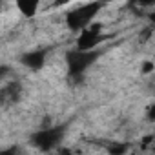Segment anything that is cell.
Returning <instances> with one entry per match:
<instances>
[{"mask_svg":"<svg viewBox=\"0 0 155 155\" xmlns=\"http://www.w3.org/2000/svg\"><path fill=\"white\" fill-rule=\"evenodd\" d=\"M99 58V51L97 49H90V51H84V49H79L77 48L75 51H68L66 55V62H68V69H69V75L77 81H82V75L84 71Z\"/></svg>","mask_w":155,"mask_h":155,"instance_id":"6da1fadb","label":"cell"},{"mask_svg":"<svg viewBox=\"0 0 155 155\" xmlns=\"http://www.w3.org/2000/svg\"><path fill=\"white\" fill-rule=\"evenodd\" d=\"M102 2H90L86 6H81L77 9H71L66 15V24L71 31H82L84 28H88L91 24V20L95 18V15L101 11Z\"/></svg>","mask_w":155,"mask_h":155,"instance_id":"7a4b0ae2","label":"cell"},{"mask_svg":"<svg viewBox=\"0 0 155 155\" xmlns=\"http://www.w3.org/2000/svg\"><path fill=\"white\" fill-rule=\"evenodd\" d=\"M64 137V128H58V126H53V128H42L38 130L37 133L31 135V142L40 150V151H51L53 148H57L60 144Z\"/></svg>","mask_w":155,"mask_h":155,"instance_id":"3957f363","label":"cell"},{"mask_svg":"<svg viewBox=\"0 0 155 155\" xmlns=\"http://www.w3.org/2000/svg\"><path fill=\"white\" fill-rule=\"evenodd\" d=\"M102 40H104V37H102V24L91 22L88 28H84L81 31L79 38H77V48L84 49V51H90V49H95Z\"/></svg>","mask_w":155,"mask_h":155,"instance_id":"277c9868","label":"cell"},{"mask_svg":"<svg viewBox=\"0 0 155 155\" xmlns=\"http://www.w3.org/2000/svg\"><path fill=\"white\" fill-rule=\"evenodd\" d=\"M44 62H46V51H29L20 57V64L33 71L40 69L44 66Z\"/></svg>","mask_w":155,"mask_h":155,"instance_id":"5b68a950","label":"cell"},{"mask_svg":"<svg viewBox=\"0 0 155 155\" xmlns=\"http://www.w3.org/2000/svg\"><path fill=\"white\" fill-rule=\"evenodd\" d=\"M15 2H17V8L20 9V13H22L24 17L31 18V17L37 15L38 6H40L42 0H15Z\"/></svg>","mask_w":155,"mask_h":155,"instance_id":"8992f818","label":"cell"},{"mask_svg":"<svg viewBox=\"0 0 155 155\" xmlns=\"http://www.w3.org/2000/svg\"><path fill=\"white\" fill-rule=\"evenodd\" d=\"M18 93H20V84L18 82H11L9 86H6L2 90V95L4 97H9L11 101H17L18 99Z\"/></svg>","mask_w":155,"mask_h":155,"instance_id":"52a82bcc","label":"cell"},{"mask_svg":"<svg viewBox=\"0 0 155 155\" xmlns=\"http://www.w3.org/2000/svg\"><path fill=\"white\" fill-rule=\"evenodd\" d=\"M153 69H155V60H153V62H151V60L142 62V68H140V71H142V73H146V75H148V73H151Z\"/></svg>","mask_w":155,"mask_h":155,"instance_id":"ba28073f","label":"cell"},{"mask_svg":"<svg viewBox=\"0 0 155 155\" xmlns=\"http://www.w3.org/2000/svg\"><path fill=\"white\" fill-rule=\"evenodd\" d=\"M133 2L140 8H153L155 6V0H133Z\"/></svg>","mask_w":155,"mask_h":155,"instance_id":"9c48e42d","label":"cell"},{"mask_svg":"<svg viewBox=\"0 0 155 155\" xmlns=\"http://www.w3.org/2000/svg\"><path fill=\"white\" fill-rule=\"evenodd\" d=\"M126 148H128L126 144H113V146L110 148V151H111V153H124Z\"/></svg>","mask_w":155,"mask_h":155,"instance_id":"30bf717a","label":"cell"},{"mask_svg":"<svg viewBox=\"0 0 155 155\" xmlns=\"http://www.w3.org/2000/svg\"><path fill=\"white\" fill-rule=\"evenodd\" d=\"M150 37H151V28H144L140 31V40H148Z\"/></svg>","mask_w":155,"mask_h":155,"instance_id":"8fae6325","label":"cell"},{"mask_svg":"<svg viewBox=\"0 0 155 155\" xmlns=\"http://www.w3.org/2000/svg\"><path fill=\"white\" fill-rule=\"evenodd\" d=\"M148 120H151V122H155V104L148 110Z\"/></svg>","mask_w":155,"mask_h":155,"instance_id":"7c38bea8","label":"cell"},{"mask_svg":"<svg viewBox=\"0 0 155 155\" xmlns=\"http://www.w3.org/2000/svg\"><path fill=\"white\" fill-rule=\"evenodd\" d=\"M68 2H71V0H55L53 6H55V8H60V6H66Z\"/></svg>","mask_w":155,"mask_h":155,"instance_id":"4fadbf2b","label":"cell"},{"mask_svg":"<svg viewBox=\"0 0 155 155\" xmlns=\"http://www.w3.org/2000/svg\"><path fill=\"white\" fill-rule=\"evenodd\" d=\"M148 18H150V20L155 24V13H150V15H148Z\"/></svg>","mask_w":155,"mask_h":155,"instance_id":"5bb4252c","label":"cell"}]
</instances>
